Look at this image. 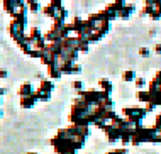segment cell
I'll list each match as a JSON object with an SVG mask.
<instances>
[{
  "instance_id": "cell-22",
  "label": "cell",
  "mask_w": 161,
  "mask_h": 154,
  "mask_svg": "<svg viewBox=\"0 0 161 154\" xmlns=\"http://www.w3.org/2000/svg\"><path fill=\"white\" fill-rule=\"evenodd\" d=\"M49 5L53 7L56 12H58V10H61V8H63V2H61V0H51Z\"/></svg>"
},
{
  "instance_id": "cell-21",
  "label": "cell",
  "mask_w": 161,
  "mask_h": 154,
  "mask_svg": "<svg viewBox=\"0 0 161 154\" xmlns=\"http://www.w3.org/2000/svg\"><path fill=\"white\" fill-rule=\"evenodd\" d=\"M66 17H68V10L66 8H61V10H58L56 12V19H59V20H66Z\"/></svg>"
},
{
  "instance_id": "cell-30",
  "label": "cell",
  "mask_w": 161,
  "mask_h": 154,
  "mask_svg": "<svg viewBox=\"0 0 161 154\" xmlns=\"http://www.w3.org/2000/svg\"><path fill=\"white\" fill-rule=\"evenodd\" d=\"M154 80L158 81V83H161V69H158V71H156V74H154Z\"/></svg>"
},
{
  "instance_id": "cell-3",
  "label": "cell",
  "mask_w": 161,
  "mask_h": 154,
  "mask_svg": "<svg viewBox=\"0 0 161 154\" xmlns=\"http://www.w3.org/2000/svg\"><path fill=\"white\" fill-rule=\"evenodd\" d=\"M103 132H105L107 135V140L108 142H117V140H120V135H122V132H120V129H117V127H114L112 124H107L105 129H103Z\"/></svg>"
},
{
  "instance_id": "cell-6",
  "label": "cell",
  "mask_w": 161,
  "mask_h": 154,
  "mask_svg": "<svg viewBox=\"0 0 161 154\" xmlns=\"http://www.w3.org/2000/svg\"><path fill=\"white\" fill-rule=\"evenodd\" d=\"M134 10H136V5H134V3H125V7L119 12V19L127 20L129 17L132 15V12H134Z\"/></svg>"
},
{
  "instance_id": "cell-15",
  "label": "cell",
  "mask_w": 161,
  "mask_h": 154,
  "mask_svg": "<svg viewBox=\"0 0 161 154\" xmlns=\"http://www.w3.org/2000/svg\"><path fill=\"white\" fill-rule=\"evenodd\" d=\"M98 107L102 108V110H114V100L110 98V96H108V98H105V100H102V102L98 103Z\"/></svg>"
},
{
  "instance_id": "cell-2",
  "label": "cell",
  "mask_w": 161,
  "mask_h": 154,
  "mask_svg": "<svg viewBox=\"0 0 161 154\" xmlns=\"http://www.w3.org/2000/svg\"><path fill=\"white\" fill-rule=\"evenodd\" d=\"M122 115H124V118L137 117V118H142V120H144L146 110L141 108V107H137V105H134V107H124V108H122Z\"/></svg>"
},
{
  "instance_id": "cell-23",
  "label": "cell",
  "mask_w": 161,
  "mask_h": 154,
  "mask_svg": "<svg viewBox=\"0 0 161 154\" xmlns=\"http://www.w3.org/2000/svg\"><path fill=\"white\" fill-rule=\"evenodd\" d=\"M154 129L158 132H161V113H158L156 118H154Z\"/></svg>"
},
{
  "instance_id": "cell-35",
  "label": "cell",
  "mask_w": 161,
  "mask_h": 154,
  "mask_svg": "<svg viewBox=\"0 0 161 154\" xmlns=\"http://www.w3.org/2000/svg\"><path fill=\"white\" fill-rule=\"evenodd\" d=\"M27 154H37V152H27Z\"/></svg>"
},
{
  "instance_id": "cell-28",
  "label": "cell",
  "mask_w": 161,
  "mask_h": 154,
  "mask_svg": "<svg viewBox=\"0 0 161 154\" xmlns=\"http://www.w3.org/2000/svg\"><path fill=\"white\" fill-rule=\"evenodd\" d=\"M78 73H81V66L78 63H75L73 64V74H78Z\"/></svg>"
},
{
  "instance_id": "cell-13",
  "label": "cell",
  "mask_w": 161,
  "mask_h": 154,
  "mask_svg": "<svg viewBox=\"0 0 161 154\" xmlns=\"http://www.w3.org/2000/svg\"><path fill=\"white\" fill-rule=\"evenodd\" d=\"M103 10H105V14H107V20H108V22H112L114 19H119V14H117V10L112 7V3H108V5L103 8Z\"/></svg>"
},
{
  "instance_id": "cell-9",
  "label": "cell",
  "mask_w": 161,
  "mask_h": 154,
  "mask_svg": "<svg viewBox=\"0 0 161 154\" xmlns=\"http://www.w3.org/2000/svg\"><path fill=\"white\" fill-rule=\"evenodd\" d=\"M98 86H100V90L105 91V93H108V95L112 93V90H114V85H112V81L107 80V78H102V80L98 81Z\"/></svg>"
},
{
  "instance_id": "cell-5",
  "label": "cell",
  "mask_w": 161,
  "mask_h": 154,
  "mask_svg": "<svg viewBox=\"0 0 161 154\" xmlns=\"http://www.w3.org/2000/svg\"><path fill=\"white\" fill-rule=\"evenodd\" d=\"M34 91H36V88L32 86V83H22V85H20V88H19V95H20V98L34 95Z\"/></svg>"
},
{
  "instance_id": "cell-27",
  "label": "cell",
  "mask_w": 161,
  "mask_h": 154,
  "mask_svg": "<svg viewBox=\"0 0 161 154\" xmlns=\"http://www.w3.org/2000/svg\"><path fill=\"white\" fill-rule=\"evenodd\" d=\"M73 88H75L76 91H81V88H83V83H81L80 80H76L75 83H73Z\"/></svg>"
},
{
  "instance_id": "cell-26",
  "label": "cell",
  "mask_w": 161,
  "mask_h": 154,
  "mask_svg": "<svg viewBox=\"0 0 161 154\" xmlns=\"http://www.w3.org/2000/svg\"><path fill=\"white\" fill-rule=\"evenodd\" d=\"M107 154H127V149L122 147V149H114V151H108Z\"/></svg>"
},
{
  "instance_id": "cell-19",
  "label": "cell",
  "mask_w": 161,
  "mask_h": 154,
  "mask_svg": "<svg viewBox=\"0 0 161 154\" xmlns=\"http://www.w3.org/2000/svg\"><path fill=\"white\" fill-rule=\"evenodd\" d=\"M42 12H44V15H46V17H51V19H54V17H56V10L49 5V3L42 7Z\"/></svg>"
},
{
  "instance_id": "cell-12",
  "label": "cell",
  "mask_w": 161,
  "mask_h": 154,
  "mask_svg": "<svg viewBox=\"0 0 161 154\" xmlns=\"http://www.w3.org/2000/svg\"><path fill=\"white\" fill-rule=\"evenodd\" d=\"M41 37H42V32H41V29H39V27H32L31 32L27 34V39H29V41H31L32 44L36 42V41H39Z\"/></svg>"
},
{
  "instance_id": "cell-32",
  "label": "cell",
  "mask_w": 161,
  "mask_h": 154,
  "mask_svg": "<svg viewBox=\"0 0 161 154\" xmlns=\"http://www.w3.org/2000/svg\"><path fill=\"white\" fill-rule=\"evenodd\" d=\"M154 51L158 52V54H161V44H156V46H154Z\"/></svg>"
},
{
  "instance_id": "cell-34",
  "label": "cell",
  "mask_w": 161,
  "mask_h": 154,
  "mask_svg": "<svg viewBox=\"0 0 161 154\" xmlns=\"http://www.w3.org/2000/svg\"><path fill=\"white\" fill-rule=\"evenodd\" d=\"M0 117H2V108H0Z\"/></svg>"
},
{
  "instance_id": "cell-16",
  "label": "cell",
  "mask_w": 161,
  "mask_h": 154,
  "mask_svg": "<svg viewBox=\"0 0 161 154\" xmlns=\"http://www.w3.org/2000/svg\"><path fill=\"white\" fill-rule=\"evenodd\" d=\"M136 78H137V74L134 69H125V71L122 73V80L124 81H136Z\"/></svg>"
},
{
  "instance_id": "cell-31",
  "label": "cell",
  "mask_w": 161,
  "mask_h": 154,
  "mask_svg": "<svg viewBox=\"0 0 161 154\" xmlns=\"http://www.w3.org/2000/svg\"><path fill=\"white\" fill-rule=\"evenodd\" d=\"M7 76H8V73L5 71V69H0V78L3 80V78H7Z\"/></svg>"
},
{
  "instance_id": "cell-20",
  "label": "cell",
  "mask_w": 161,
  "mask_h": 154,
  "mask_svg": "<svg viewBox=\"0 0 161 154\" xmlns=\"http://www.w3.org/2000/svg\"><path fill=\"white\" fill-rule=\"evenodd\" d=\"M134 85H136V88H137V91L139 90H144V86H146V80L144 78H136V81H134Z\"/></svg>"
},
{
  "instance_id": "cell-7",
  "label": "cell",
  "mask_w": 161,
  "mask_h": 154,
  "mask_svg": "<svg viewBox=\"0 0 161 154\" xmlns=\"http://www.w3.org/2000/svg\"><path fill=\"white\" fill-rule=\"evenodd\" d=\"M39 90H42L44 93H53V90H54V83L49 80V78H46V80H41V83H39Z\"/></svg>"
},
{
  "instance_id": "cell-36",
  "label": "cell",
  "mask_w": 161,
  "mask_h": 154,
  "mask_svg": "<svg viewBox=\"0 0 161 154\" xmlns=\"http://www.w3.org/2000/svg\"><path fill=\"white\" fill-rule=\"evenodd\" d=\"M0 103H2V96H0Z\"/></svg>"
},
{
  "instance_id": "cell-4",
  "label": "cell",
  "mask_w": 161,
  "mask_h": 154,
  "mask_svg": "<svg viewBox=\"0 0 161 154\" xmlns=\"http://www.w3.org/2000/svg\"><path fill=\"white\" fill-rule=\"evenodd\" d=\"M47 76H49V80H59L63 76L61 69H59V63H53L47 66Z\"/></svg>"
},
{
  "instance_id": "cell-24",
  "label": "cell",
  "mask_w": 161,
  "mask_h": 154,
  "mask_svg": "<svg viewBox=\"0 0 161 154\" xmlns=\"http://www.w3.org/2000/svg\"><path fill=\"white\" fill-rule=\"evenodd\" d=\"M139 56H142V58H149L151 51L147 49V47H141V49H139Z\"/></svg>"
},
{
  "instance_id": "cell-33",
  "label": "cell",
  "mask_w": 161,
  "mask_h": 154,
  "mask_svg": "<svg viewBox=\"0 0 161 154\" xmlns=\"http://www.w3.org/2000/svg\"><path fill=\"white\" fill-rule=\"evenodd\" d=\"M3 93H5V90H3V88H2V86H0V96H2Z\"/></svg>"
},
{
  "instance_id": "cell-8",
  "label": "cell",
  "mask_w": 161,
  "mask_h": 154,
  "mask_svg": "<svg viewBox=\"0 0 161 154\" xmlns=\"http://www.w3.org/2000/svg\"><path fill=\"white\" fill-rule=\"evenodd\" d=\"M36 103H37L36 95H31V96H24V98H20V107H22V108H32Z\"/></svg>"
},
{
  "instance_id": "cell-14",
  "label": "cell",
  "mask_w": 161,
  "mask_h": 154,
  "mask_svg": "<svg viewBox=\"0 0 161 154\" xmlns=\"http://www.w3.org/2000/svg\"><path fill=\"white\" fill-rule=\"evenodd\" d=\"M136 96H137L139 102H142V103H149V100H151V93L147 90H139L136 93Z\"/></svg>"
},
{
  "instance_id": "cell-10",
  "label": "cell",
  "mask_w": 161,
  "mask_h": 154,
  "mask_svg": "<svg viewBox=\"0 0 161 154\" xmlns=\"http://www.w3.org/2000/svg\"><path fill=\"white\" fill-rule=\"evenodd\" d=\"M153 10H154V0H146L144 7H142V10H141V14H139V15H141V17H146V15L149 17Z\"/></svg>"
},
{
  "instance_id": "cell-29",
  "label": "cell",
  "mask_w": 161,
  "mask_h": 154,
  "mask_svg": "<svg viewBox=\"0 0 161 154\" xmlns=\"http://www.w3.org/2000/svg\"><path fill=\"white\" fill-rule=\"evenodd\" d=\"M156 107H154V105L153 103H146V107H144V110H146V113H149V112H153V110H154Z\"/></svg>"
},
{
  "instance_id": "cell-11",
  "label": "cell",
  "mask_w": 161,
  "mask_h": 154,
  "mask_svg": "<svg viewBox=\"0 0 161 154\" xmlns=\"http://www.w3.org/2000/svg\"><path fill=\"white\" fill-rule=\"evenodd\" d=\"M25 5H27V10L31 12V14H37V12L42 10V5L36 0H29V2H25Z\"/></svg>"
},
{
  "instance_id": "cell-25",
  "label": "cell",
  "mask_w": 161,
  "mask_h": 154,
  "mask_svg": "<svg viewBox=\"0 0 161 154\" xmlns=\"http://www.w3.org/2000/svg\"><path fill=\"white\" fill-rule=\"evenodd\" d=\"M149 17H151L153 20H159V19H161V10H156V8H154V10L151 12Z\"/></svg>"
},
{
  "instance_id": "cell-1",
  "label": "cell",
  "mask_w": 161,
  "mask_h": 154,
  "mask_svg": "<svg viewBox=\"0 0 161 154\" xmlns=\"http://www.w3.org/2000/svg\"><path fill=\"white\" fill-rule=\"evenodd\" d=\"M8 32H10V36H12V39H14L15 42H19L20 39L25 37V25L19 24L17 20L12 19L10 25H8Z\"/></svg>"
},
{
  "instance_id": "cell-17",
  "label": "cell",
  "mask_w": 161,
  "mask_h": 154,
  "mask_svg": "<svg viewBox=\"0 0 161 154\" xmlns=\"http://www.w3.org/2000/svg\"><path fill=\"white\" fill-rule=\"evenodd\" d=\"M102 37H103L102 32H98V30H93V32L88 36V42H90V44H95V42H98Z\"/></svg>"
},
{
  "instance_id": "cell-18",
  "label": "cell",
  "mask_w": 161,
  "mask_h": 154,
  "mask_svg": "<svg viewBox=\"0 0 161 154\" xmlns=\"http://www.w3.org/2000/svg\"><path fill=\"white\" fill-rule=\"evenodd\" d=\"M142 142H144V139L141 137V134H137V132L134 130V134H132V139H130V144H132V146H141Z\"/></svg>"
}]
</instances>
